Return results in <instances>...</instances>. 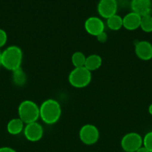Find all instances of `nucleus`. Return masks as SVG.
Returning <instances> with one entry per match:
<instances>
[{
  "mask_svg": "<svg viewBox=\"0 0 152 152\" xmlns=\"http://www.w3.org/2000/svg\"><path fill=\"white\" fill-rule=\"evenodd\" d=\"M117 9L116 0H100L97 7L98 14L106 19L116 14Z\"/></svg>",
  "mask_w": 152,
  "mask_h": 152,
  "instance_id": "obj_7",
  "label": "nucleus"
},
{
  "mask_svg": "<svg viewBox=\"0 0 152 152\" xmlns=\"http://www.w3.org/2000/svg\"><path fill=\"white\" fill-rule=\"evenodd\" d=\"M131 7L133 12L139 14L141 17L151 15V0H131Z\"/></svg>",
  "mask_w": 152,
  "mask_h": 152,
  "instance_id": "obj_10",
  "label": "nucleus"
},
{
  "mask_svg": "<svg viewBox=\"0 0 152 152\" xmlns=\"http://www.w3.org/2000/svg\"><path fill=\"white\" fill-rule=\"evenodd\" d=\"M121 146L125 152H136L142 146V137L136 132L126 134L121 140Z\"/></svg>",
  "mask_w": 152,
  "mask_h": 152,
  "instance_id": "obj_6",
  "label": "nucleus"
},
{
  "mask_svg": "<svg viewBox=\"0 0 152 152\" xmlns=\"http://www.w3.org/2000/svg\"><path fill=\"white\" fill-rule=\"evenodd\" d=\"M1 52H0V65H1Z\"/></svg>",
  "mask_w": 152,
  "mask_h": 152,
  "instance_id": "obj_25",
  "label": "nucleus"
},
{
  "mask_svg": "<svg viewBox=\"0 0 152 152\" xmlns=\"http://www.w3.org/2000/svg\"><path fill=\"white\" fill-rule=\"evenodd\" d=\"M99 131L96 126L92 124H85L79 132V138L83 144L87 145H93L99 139Z\"/></svg>",
  "mask_w": 152,
  "mask_h": 152,
  "instance_id": "obj_5",
  "label": "nucleus"
},
{
  "mask_svg": "<svg viewBox=\"0 0 152 152\" xmlns=\"http://www.w3.org/2000/svg\"><path fill=\"white\" fill-rule=\"evenodd\" d=\"M140 28L145 33L152 32V15L142 16Z\"/></svg>",
  "mask_w": 152,
  "mask_h": 152,
  "instance_id": "obj_18",
  "label": "nucleus"
},
{
  "mask_svg": "<svg viewBox=\"0 0 152 152\" xmlns=\"http://www.w3.org/2000/svg\"><path fill=\"white\" fill-rule=\"evenodd\" d=\"M148 113L152 116V103L148 107Z\"/></svg>",
  "mask_w": 152,
  "mask_h": 152,
  "instance_id": "obj_24",
  "label": "nucleus"
},
{
  "mask_svg": "<svg viewBox=\"0 0 152 152\" xmlns=\"http://www.w3.org/2000/svg\"><path fill=\"white\" fill-rule=\"evenodd\" d=\"M141 16L134 12L127 13L123 18V27L128 31H135L140 28Z\"/></svg>",
  "mask_w": 152,
  "mask_h": 152,
  "instance_id": "obj_12",
  "label": "nucleus"
},
{
  "mask_svg": "<svg viewBox=\"0 0 152 152\" xmlns=\"http://www.w3.org/2000/svg\"><path fill=\"white\" fill-rule=\"evenodd\" d=\"M102 64V59L98 54H91L86 58L84 67L87 68L91 72L93 71H96Z\"/></svg>",
  "mask_w": 152,
  "mask_h": 152,
  "instance_id": "obj_14",
  "label": "nucleus"
},
{
  "mask_svg": "<svg viewBox=\"0 0 152 152\" xmlns=\"http://www.w3.org/2000/svg\"><path fill=\"white\" fill-rule=\"evenodd\" d=\"M104 23L100 18L96 16L89 17L84 23V28L86 32L92 36L97 37L104 31Z\"/></svg>",
  "mask_w": 152,
  "mask_h": 152,
  "instance_id": "obj_9",
  "label": "nucleus"
},
{
  "mask_svg": "<svg viewBox=\"0 0 152 152\" xmlns=\"http://www.w3.org/2000/svg\"><path fill=\"white\" fill-rule=\"evenodd\" d=\"M0 152H16L13 148L10 147H1L0 148Z\"/></svg>",
  "mask_w": 152,
  "mask_h": 152,
  "instance_id": "obj_22",
  "label": "nucleus"
},
{
  "mask_svg": "<svg viewBox=\"0 0 152 152\" xmlns=\"http://www.w3.org/2000/svg\"><path fill=\"white\" fill-rule=\"evenodd\" d=\"M142 146L152 152V132H149L142 138Z\"/></svg>",
  "mask_w": 152,
  "mask_h": 152,
  "instance_id": "obj_19",
  "label": "nucleus"
},
{
  "mask_svg": "<svg viewBox=\"0 0 152 152\" xmlns=\"http://www.w3.org/2000/svg\"><path fill=\"white\" fill-rule=\"evenodd\" d=\"M22 56L20 48L16 45L9 46L1 53V65L9 71H15L21 68Z\"/></svg>",
  "mask_w": 152,
  "mask_h": 152,
  "instance_id": "obj_2",
  "label": "nucleus"
},
{
  "mask_svg": "<svg viewBox=\"0 0 152 152\" xmlns=\"http://www.w3.org/2000/svg\"><path fill=\"white\" fill-rule=\"evenodd\" d=\"M69 83L76 88H83L90 83L92 80V74L85 67L75 68L70 72L68 77Z\"/></svg>",
  "mask_w": 152,
  "mask_h": 152,
  "instance_id": "obj_4",
  "label": "nucleus"
},
{
  "mask_svg": "<svg viewBox=\"0 0 152 152\" xmlns=\"http://www.w3.org/2000/svg\"><path fill=\"white\" fill-rule=\"evenodd\" d=\"M19 118L25 124L37 122L40 118V107L32 100H24L18 108Z\"/></svg>",
  "mask_w": 152,
  "mask_h": 152,
  "instance_id": "obj_3",
  "label": "nucleus"
},
{
  "mask_svg": "<svg viewBox=\"0 0 152 152\" xmlns=\"http://www.w3.org/2000/svg\"><path fill=\"white\" fill-rule=\"evenodd\" d=\"M136 152H150V151H149L147 148H145L144 146H142V147H140V148H139V149L137 150Z\"/></svg>",
  "mask_w": 152,
  "mask_h": 152,
  "instance_id": "obj_23",
  "label": "nucleus"
},
{
  "mask_svg": "<svg viewBox=\"0 0 152 152\" xmlns=\"http://www.w3.org/2000/svg\"><path fill=\"white\" fill-rule=\"evenodd\" d=\"M61 116V105L55 99H46L40 106V117L46 124H55L59 120Z\"/></svg>",
  "mask_w": 152,
  "mask_h": 152,
  "instance_id": "obj_1",
  "label": "nucleus"
},
{
  "mask_svg": "<svg viewBox=\"0 0 152 152\" xmlns=\"http://www.w3.org/2000/svg\"><path fill=\"white\" fill-rule=\"evenodd\" d=\"M97 39H98V41L100 42H105L106 41H107V34H106L105 32H102L101 34H100L99 35L97 36Z\"/></svg>",
  "mask_w": 152,
  "mask_h": 152,
  "instance_id": "obj_21",
  "label": "nucleus"
},
{
  "mask_svg": "<svg viewBox=\"0 0 152 152\" xmlns=\"http://www.w3.org/2000/svg\"><path fill=\"white\" fill-rule=\"evenodd\" d=\"M13 81L15 85L19 86H23L26 82V75L21 68L13 71Z\"/></svg>",
  "mask_w": 152,
  "mask_h": 152,
  "instance_id": "obj_16",
  "label": "nucleus"
},
{
  "mask_svg": "<svg viewBox=\"0 0 152 152\" xmlns=\"http://www.w3.org/2000/svg\"><path fill=\"white\" fill-rule=\"evenodd\" d=\"M25 123L19 118H13L8 122L7 125V131L10 134H19L24 130Z\"/></svg>",
  "mask_w": 152,
  "mask_h": 152,
  "instance_id": "obj_13",
  "label": "nucleus"
},
{
  "mask_svg": "<svg viewBox=\"0 0 152 152\" xmlns=\"http://www.w3.org/2000/svg\"><path fill=\"white\" fill-rule=\"evenodd\" d=\"M23 132L25 138L30 142H37L43 136V126L37 122L26 124Z\"/></svg>",
  "mask_w": 152,
  "mask_h": 152,
  "instance_id": "obj_8",
  "label": "nucleus"
},
{
  "mask_svg": "<svg viewBox=\"0 0 152 152\" xmlns=\"http://www.w3.org/2000/svg\"><path fill=\"white\" fill-rule=\"evenodd\" d=\"M107 25L112 31H119L123 27L122 17L118 14L110 16L107 19Z\"/></svg>",
  "mask_w": 152,
  "mask_h": 152,
  "instance_id": "obj_15",
  "label": "nucleus"
},
{
  "mask_svg": "<svg viewBox=\"0 0 152 152\" xmlns=\"http://www.w3.org/2000/svg\"><path fill=\"white\" fill-rule=\"evenodd\" d=\"M135 53L141 60H150L152 59V44L145 40L137 42L135 45Z\"/></svg>",
  "mask_w": 152,
  "mask_h": 152,
  "instance_id": "obj_11",
  "label": "nucleus"
},
{
  "mask_svg": "<svg viewBox=\"0 0 152 152\" xmlns=\"http://www.w3.org/2000/svg\"><path fill=\"white\" fill-rule=\"evenodd\" d=\"M7 40V35L5 31L0 28V48L3 47L6 44Z\"/></svg>",
  "mask_w": 152,
  "mask_h": 152,
  "instance_id": "obj_20",
  "label": "nucleus"
},
{
  "mask_svg": "<svg viewBox=\"0 0 152 152\" xmlns=\"http://www.w3.org/2000/svg\"><path fill=\"white\" fill-rule=\"evenodd\" d=\"M85 55L80 51H76L72 56V63L74 65L75 68H80L84 67L85 62H86Z\"/></svg>",
  "mask_w": 152,
  "mask_h": 152,
  "instance_id": "obj_17",
  "label": "nucleus"
}]
</instances>
